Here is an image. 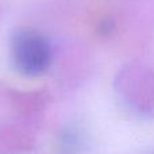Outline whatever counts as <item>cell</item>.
<instances>
[{
    "mask_svg": "<svg viewBox=\"0 0 154 154\" xmlns=\"http://www.w3.org/2000/svg\"><path fill=\"white\" fill-rule=\"evenodd\" d=\"M10 50L15 69L27 77L43 75L53 60V51L48 38L32 29L14 31Z\"/></svg>",
    "mask_w": 154,
    "mask_h": 154,
    "instance_id": "cell-1",
    "label": "cell"
},
{
    "mask_svg": "<svg viewBox=\"0 0 154 154\" xmlns=\"http://www.w3.org/2000/svg\"><path fill=\"white\" fill-rule=\"evenodd\" d=\"M119 93L134 114L142 118H154V76L152 73L122 80Z\"/></svg>",
    "mask_w": 154,
    "mask_h": 154,
    "instance_id": "cell-2",
    "label": "cell"
}]
</instances>
